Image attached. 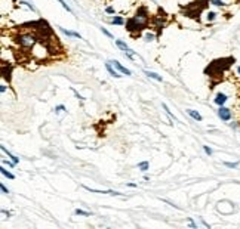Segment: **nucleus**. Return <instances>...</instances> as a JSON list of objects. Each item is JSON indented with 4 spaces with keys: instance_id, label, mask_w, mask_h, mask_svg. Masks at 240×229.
Masks as SVG:
<instances>
[{
    "instance_id": "obj_1",
    "label": "nucleus",
    "mask_w": 240,
    "mask_h": 229,
    "mask_svg": "<svg viewBox=\"0 0 240 229\" xmlns=\"http://www.w3.org/2000/svg\"><path fill=\"white\" fill-rule=\"evenodd\" d=\"M148 22V15H147V11L144 9V8H141L139 11L135 13V16L134 18H130L127 22H126V28L130 31V33H134V31H141L145 25Z\"/></svg>"
},
{
    "instance_id": "obj_2",
    "label": "nucleus",
    "mask_w": 240,
    "mask_h": 229,
    "mask_svg": "<svg viewBox=\"0 0 240 229\" xmlns=\"http://www.w3.org/2000/svg\"><path fill=\"white\" fill-rule=\"evenodd\" d=\"M16 42H18V45H19V46L27 47V49L34 47L36 43H37L36 37H34V35H31V34H21L18 39H16Z\"/></svg>"
},
{
    "instance_id": "obj_3",
    "label": "nucleus",
    "mask_w": 240,
    "mask_h": 229,
    "mask_svg": "<svg viewBox=\"0 0 240 229\" xmlns=\"http://www.w3.org/2000/svg\"><path fill=\"white\" fill-rule=\"evenodd\" d=\"M218 117H219L222 121H230V120H231V109L225 108V106H219V109H218Z\"/></svg>"
},
{
    "instance_id": "obj_4",
    "label": "nucleus",
    "mask_w": 240,
    "mask_h": 229,
    "mask_svg": "<svg viewBox=\"0 0 240 229\" xmlns=\"http://www.w3.org/2000/svg\"><path fill=\"white\" fill-rule=\"evenodd\" d=\"M113 65H114V68L119 71V72H122V74H126V76H132V72H130V69H127L126 67H123L119 61H110Z\"/></svg>"
},
{
    "instance_id": "obj_5",
    "label": "nucleus",
    "mask_w": 240,
    "mask_h": 229,
    "mask_svg": "<svg viewBox=\"0 0 240 229\" xmlns=\"http://www.w3.org/2000/svg\"><path fill=\"white\" fill-rule=\"evenodd\" d=\"M86 191H89V192H95V194H108V195H122L120 192H116V191H111V189H108V191H101V189H95V188H89V186H83Z\"/></svg>"
},
{
    "instance_id": "obj_6",
    "label": "nucleus",
    "mask_w": 240,
    "mask_h": 229,
    "mask_svg": "<svg viewBox=\"0 0 240 229\" xmlns=\"http://www.w3.org/2000/svg\"><path fill=\"white\" fill-rule=\"evenodd\" d=\"M228 101V96L225 95V93H217V96H215V99H214V102L217 103L218 106H224V103Z\"/></svg>"
},
{
    "instance_id": "obj_7",
    "label": "nucleus",
    "mask_w": 240,
    "mask_h": 229,
    "mask_svg": "<svg viewBox=\"0 0 240 229\" xmlns=\"http://www.w3.org/2000/svg\"><path fill=\"white\" fill-rule=\"evenodd\" d=\"M105 68L108 69V72H110V74H111L113 77H116V79H119V77H122V76L119 74V71H116V69L113 68V64H111L110 61H108V62L105 64Z\"/></svg>"
},
{
    "instance_id": "obj_8",
    "label": "nucleus",
    "mask_w": 240,
    "mask_h": 229,
    "mask_svg": "<svg viewBox=\"0 0 240 229\" xmlns=\"http://www.w3.org/2000/svg\"><path fill=\"white\" fill-rule=\"evenodd\" d=\"M187 113H188V115H190L191 118H194L196 121H202V120H203V117L199 114L197 111H194V109H187Z\"/></svg>"
},
{
    "instance_id": "obj_9",
    "label": "nucleus",
    "mask_w": 240,
    "mask_h": 229,
    "mask_svg": "<svg viewBox=\"0 0 240 229\" xmlns=\"http://www.w3.org/2000/svg\"><path fill=\"white\" fill-rule=\"evenodd\" d=\"M59 30L64 33L65 35H68V37H76V39H82V35L79 34V33H74V31H68V30H65V28H61L59 27Z\"/></svg>"
},
{
    "instance_id": "obj_10",
    "label": "nucleus",
    "mask_w": 240,
    "mask_h": 229,
    "mask_svg": "<svg viewBox=\"0 0 240 229\" xmlns=\"http://www.w3.org/2000/svg\"><path fill=\"white\" fill-rule=\"evenodd\" d=\"M0 148H2V151H3V152H5V154H6V155H8V157H9V158H11V160L13 161V163H18V161H19V158H16V157H15V155H12L11 152H9V151H8V149H6V146H5V145H2V146H0Z\"/></svg>"
},
{
    "instance_id": "obj_11",
    "label": "nucleus",
    "mask_w": 240,
    "mask_h": 229,
    "mask_svg": "<svg viewBox=\"0 0 240 229\" xmlns=\"http://www.w3.org/2000/svg\"><path fill=\"white\" fill-rule=\"evenodd\" d=\"M116 46H117L119 49H122L123 52H126V50L129 49V46L126 45V43H125V42H123V40H116Z\"/></svg>"
},
{
    "instance_id": "obj_12",
    "label": "nucleus",
    "mask_w": 240,
    "mask_h": 229,
    "mask_svg": "<svg viewBox=\"0 0 240 229\" xmlns=\"http://www.w3.org/2000/svg\"><path fill=\"white\" fill-rule=\"evenodd\" d=\"M145 76H148L150 79H153V80L162 81V77H160L159 74H156V72H153V71H145Z\"/></svg>"
},
{
    "instance_id": "obj_13",
    "label": "nucleus",
    "mask_w": 240,
    "mask_h": 229,
    "mask_svg": "<svg viewBox=\"0 0 240 229\" xmlns=\"http://www.w3.org/2000/svg\"><path fill=\"white\" fill-rule=\"evenodd\" d=\"M148 161H141L139 164H138V169L141 170V172H147L148 170Z\"/></svg>"
},
{
    "instance_id": "obj_14",
    "label": "nucleus",
    "mask_w": 240,
    "mask_h": 229,
    "mask_svg": "<svg viewBox=\"0 0 240 229\" xmlns=\"http://www.w3.org/2000/svg\"><path fill=\"white\" fill-rule=\"evenodd\" d=\"M215 18H217V12H207V13H206V19H207L209 22L215 21Z\"/></svg>"
},
{
    "instance_id": "obj_15",
    "label": "nucleus",
    "mask_w": 240,
    "mask_h": 229,
    "mask_svg": "<svg viewBox=\"0 0 240 229\" xmlns=\"http://www.w3.org/2000/svg\"><path fill=\"white\" fill-rule=\"evenodd\" d=\"M0 172H2V174H3V176H6L8 179H15V176H13L11 172H8L5 167H2V169H0Z\"/></svg>"
},
{
    "instance_id": "obj_16",
    "label": "nucleus",
    "mask_w": 240,
    "mask_h": 229,
    "mask_svg": "<svg viewBox=\"0 0 240 229\" xmlns=\"http://www.w3.org/2000/svg\"><path fill=\"white\" fill-rule=\"evenodd\" d=\"M125 56H127V58H130V59H137V55H135V52L132 50V49H127L125 52Z\"/></svg>"
},
{
    "instance_id": "obj_17",
    "label": "nucleus",
    "mask_w": 240,
    "mask_h": 229,
    "mask_svg": "<svg viewBox=\"0 0 240 229\" xmlns=\"http://www.w3.org/2000/svg\"><path fill=\"white\" fill-rule=\"evenodd\" d=\"M209 2H210V5H214V6H219V8L225 6V3H224L222 0H209Z\"/></svg>"
},
{
    "instance_id": "obj_18",
    "label": "nucleus",
    "mask_w": 240,
    "mask_h": 229,
    "mask_svg": "<svg viewBox=\"0 0 240 229\" xmlns=\"http://www.w3.org/2000/svg\"><path fill=\"white\" fill-rule=\"evenodd\" d=\"M162 106H163V109H165V111H166V114L169 115V117H171V118H173V120H175V121H176V118H175V115L172 114L171 111H169V108H168V105H166V103H162Z\"/></svg>"
},
{
    "instance_id": "obj_19",
    "label": "nucleus",
    "mask_w": 240,
    "mask_h": 229,
    "mask_svg": "<svg viewBox=\"0 0 240 229\" xmlns=\"http://www.w3.org/2000/svg\"><path fill=\"white\" fill-rule=\"evenodd\" d=\"M76 214H79V216H91V213L89 211H85V210H80V208H76V211H74Z\"/></svg>"
},
{
    "instance_id": "obj_20",
    "label": "nucleus",
    "mask_w": 240,
    "mask_h": 229,
    "mask_svg": "<svg viewBox=\"0 0 240 229\" xmlns=\"http://www.w3.org/2000/svg\"><path fill=\"white\" fill-rule=\"evenodd\" d=\"M111 24H114V25H122V24H123V18H120V16H116V18H113Z\"/></svg>"
},
{
    "instance_id": "obj_21",
    "label": "nucleus",
    "mask_w": 240,
    "mask_h": 229,
    "mask_svg": "<svg viewBox=\"0 0 240 229\" xmlns=\"http://www.w3.org/2000/svg\"><path fill=\"white\" fill-rule=\"evenodd\" d=\"M224 166H225V167H228V169H236V167L239 166V163H228V161H225V163H224Z\"/></svg>"
},
{
    "instance_id": "obj_22",
    "label": "nucleus",
    "mask_w": 240,
    "mask_h": 229,
    "mask_svg": "<svg viewBox=\"0 0 240 229\" xmlns=\"http://www.w3.org/2000/svg\"><path fill=\"white\" fill-rule=\"evenodd\" d=\"M58 2L61 3V6H62V8H64V9H65L67 12H71V8H70V6L67 5V3H65V2H64V0H58Z\"/></svg>"
},
{
    "instance_id": "obj_23",
    "label": "nucleus",
    "mask_w": 240,
    "mask_h": 229,
    "mask_svg": "<svg viewBox=\"0 0 240 229\" xmlns=\"http://www.w3.org/2000/svg\"><path fill=\"white\" fill-rule=\"evenodd\" d=\"M154 40V34L153 33H147L145 34V42H153Z\"/></svg>"
},
{
    "instance_id": "obj_24",
    "label": "nucleus",
    "mask_w": 240,
    "mask_h": 229,
    "mask_svg": "<svg viewBox=\"0 0 240 229\" xmlns=\"http://www.w3.org/2000/svg\"><path fill=\"white\" fill-rule=\"evenodd\" d=\"M61 111H65V106H64V105H58V106H55V113H57V114H59Z\"/></svg>"
},
{
    "instance_id": "obj_25",
    "label": "nucleus",
    "mask_w": 240,
    "mask_h": 229,
    "mask_svg": "<svg viewBox=\"0 0 240 229\" xmlns=\"http://www.w3.org/2000/svg\"><path fill=\"white\" fill-rule=\"evenodd\" d=\"M203 151H205L207 155H212V152H214V151H212V148H209L207 145H203Z\"/></svg>"
},
{
    "instance_id": "obj_26",
    "label": "nucleus",
    "mask_w": 240,
    "mask_h": 229,
    "mask_svg": "<svg viewBox=\"0 0 240 229\" xmlns=\"http://www.w3.org/2000/svg\"><path fill=\"white\" fill-rule=\"evenodd\" d=\"M0 189H2V192H3V194H9V189H8L5 185H0Z\"/></svg>"
},
{
    "instance_id": "obj_27",
    "label": "nucleus",
    "mask_w": 240,
    "mask_h": 229,
    "mask_svg": "<svg viewBox=\"0 0 240 229\" xmlns=\"http://www.w3.org/2000/svg\"><path fill=\"white\" fill-rule=\"evenodd\" d=\"M188 223H190V226H191V228L197 229V225H196L194 222H193V219H188Z\"/></svg>"
},
{
    "instance_id": "obj_28",
    "label": "nucleus",
    "mask_w": 240,
    "mask_h": 229,
    "mask_svg": "<svg viewBox=\"0 0 240 229\" xmlns=\"http://www.w3.org/2000/svg\"><path fill=\"white\" fill-rule=\"evenodd\" d=\"M105 12H107V13H114V9H113L111 6H108V8L105 9Z\"/></svg>"
},
{
    "instance_id": "obj_29",
    "label": "nucleus",
    "mask_w": 240,
    "mask_h": 229,
    "mask_svg": "<svg viewBox=\"0 0 240 229\" xmlns=\"http://www.w3.org/2000/svg\"><path fill=\"white\" fill-rule=\"evenodd\" d=\"M101 31H103V33H104L105 35H108V37H113V35H111V33H108V31H107L105 28H101Z\"/></svg>"
},
{
    "instance_id": "obj_30",
    "label": "nucleus",
    "mask_w": 240,
    "mask_h": 229,
    "mask_svg": "<svg viewBox=\"0 0 240 229\" xmlns=\"http://www.w3.org/2000/svg\"><path fill=\"white\" fill-rule=\"evenodd\" d=\"M2 214H3V216H8V217L11 216V213H9V211H6V210H2Z\"/></svg>"
},
{
    "instance_id": "obj_31",
    "label": "nucleus",
    "mask_w": 240,
    "mask_h": 229,
    "mask_svg": "<svg viewBox=\"0 0 240 229\" xmlns=\"http://www.w3.org/2000/svg\"><path fill=\"white\" fill-rule=\"evenodd\" d=\"M0 92L5 93V92H6V86H0Z\"/></svg>"
},
{
    "instance_id": "obj_32",
    "label": "nucleus",
    "mask_w": 240,
    "mask_h": 229,
    "mask_svg": "<svg viewBox=\"0 0 240 229\" xmlns=\"http://www.w3.org/2000/svg\"><path fill=\"white\" fill-rule=\"evenodd\" d=\"M127 186H130V188H137V185H135V183H127Z\"/></svg>"
},
{
    "instance_id": "obj_33",
    "label": "nucleus",
    "mask_w": 240,
    "mask_h": 229,
    "mask_svg": "<svg viewBox=\"0 0 240 229\" xmlns=\"http://www.w3.org/2000/svg\"><path fill=\"white\" fill-rule=\"evenodd\" d=\"M230 126L233 127V129H236V127H237V123H231V124H230Z\"/></svg>"
},
{
    "instance_id": "obj_34",
    "label": "nucleus",
    "mask_w": 240,
    "mask_h": 229,
    "mask_svg": "<svg viewBox=\"0 0 240 229\" xmlns=\"http://www.w3.org/2000/svg\"><path fill=\"white\" fill-rule=\"evenodd\" d=\"M237 72H239V76H240V67H237Z\"/></svg>"
},
{
    "instance_id": "obj_35",
    "label": "nucleus",
    "mask_w": 240,
    "mask_h": 229,
    "mask_svg": "<svg viewBox=\"0 0 240 229\" xmlns=\"http://www.w3.org/2000/svg\"><path fill=\"white\" fill-rule=\"evenodd\" d=\"M197 2H203V0H197Z\"/></svg>"
}]
</instances>
